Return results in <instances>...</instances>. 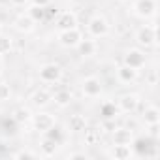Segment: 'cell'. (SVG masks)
<instances>
[{
  "label": "cell",
  "mask_w": 160,
  "mask_h": 160,
  "mask_svg": "<svg viewBox=\"0 0 160 160\" xmlns=\"http://www.w3.org/2000/svg\"><path fill=\"white\" fill-rule=\"evenodd\" d=\"M156 23L152 25H145L141 27L138 32H136V42L141 45V47H151L156 43Z\"/></svg>",
  "instance_id": "1"
},
{
  "label": "cell",
  "mask_w": 160,
  "mask_h": 160,
  "mask_svg": "<svg viewBox=\"0 0 160 160\" xmlns=\"http://www.w3.org/2000/svg\"><path fill=\"white\" fill-rule=\"evenodd\" d=\"M58 43L64 47H75L79 42L83 40V34L77 27L75 28H68V30H58Z\"/></svg>",
  "instance_id": "2"
},
{
  "label": "cell",
  "mask_w": 160,
  "mask_h": 160,
  "mask_svg": "<svg viewBox=\"0 0 160 160\" xmlns=\"http://www.w3.org/2000/svg\"><path fill=\"white\" fill-rule=\"evenodd\" d=\"M62 77V68L58 64H45L40 68V79L43 83H58Z\"/></svg>",
  "instance_id": "3"
},
{
  "label": "cell",
  "mask_w": 160,
  "mask_h": 160,
  "mask_svg": "<svg viewBox=\"0 0 160 160\" xmlns=\"http://www.w3.org/2000/svg\"><path fill=\"white\" fill-rule=\"evenodd\" d=\"M108 32H109V25H108L106 17L94 15V17L89 21V34H91L92 38H104Z\"/></svg>",
  "instance_id": "4"
},
{
  "label": "cell",
  "mask_w": 160,
  "mask_h": 160,
  "mask_svg": "<svg viewBox=\"0 0 160 160\" xmlns=\"http://www.w3.org/2000/svg\"><path fill=\"white\" fill-rule=\"evenodd\" d=\"M81 91L87 98H98L102 94V81L98 77H87L81 83Z\"/></svg>",
  "instance_id": "5"
},
{
  "label": "cell",
  "mask_w": 160,
  "mask_h": 160,
  "mask_svg": "<svg viewBox=\"0 0 160 160\" xmlns=\"http://www.w3.org/2000/svg\"><path fill=\"white\" fill-rule=\"evenodd\" d=\"M134 13L141 19H147V17H152L156 13V2L154 0H138L134 4Z\"/></svg>",
  "instance_id": "6"
},
{
  "label": "cell",
  "mask_w": 160,
  "mask_h": 160,
  "mask_svg": "<svg viewBox=\"0 0 160 160\" xmlns=\"http://www.w3.org/2000/svg\"><path fill=\"white\" fill-rule=\"evenodd\" d=\"M32 126H34V130H38V132H47L55 122H57V119L51 115V113H38V115H32Z\"/></svg>",
  "instance_id": "7"
},
{
  "label": "cell",
  "mask_w": 160,
  "mask_h": 160,
  "mask_svg": "<svg viewBox=\"0 0 160 160\" xmlns=\"http://www.w3.org/2000/svg\"><path fill=\"white\" fill-rule=\"evenodd\" d=\"M138 104H139V96L138 94H122L121 98H119V104H117V108H119V111L121 113H134L136 111V108H138Z\"/></svg>",
  "instance_id": "8"
},
{
  "label": "cell",
  "mask_w": 160,
  "mask_h": 160,
  "mask_svg": "<svg viewBox=\"0 0 160 160\" xmlns=\"http://www.w3.org/2000/svg\"><path fill=\"white\" fill-rule=\"evenodd\" d=\"M134 151L130 145H124V143H113L111 149L108 151V156L109 158H115V160H128L132 158Z\"/></svg>",
  "instance_id": "9"
},
{
  "label": "cell",
  "mask_w": 160,
  "mask_h": 160,
  "mask_svg": "<svg viewBox=\"0 0 160 160\" xmlns=\"http://www.w3.org/2000/svg\"><path fill=\"white\" fill-rule=\"evenodd\" d=\"M124 64L130 66V68H143L145 66V53L141 49H130L126 55H124Z\"/></svg>",
  "instance_id": "10"
},
{
  "label": "cell",
  "mask_w": 160,
  "mask_h": 160,
  "mask_svg": "<svg viewBox=\"0 0 160 160\" xmlns=\"http://www.w3.org/2000/svg\"><path fill=\"white\" fill-rule=\"evenodd\" d=\"M13 27H15V30L23 32V34H28V32H32V30L36 28V21H34L28 13H23V15H19V17L13 21Z\"/></svg>",
  "instance_id": "11"
},
{
  "label": "cell",
  "mask_w": 160,
  "mask_h": 160,
  "mask_svg": "<svg viewBox=\"0 0 160 160\" xmlns=\"http://www.w3.org/2000/svg\"><path fill=\"white\" fill-rule=\"evenodd\" d=\"M138 72H139V70H136V68H130V66L122 64V66H119V68H117V79H119L121 83H124V85L134 83L136 79H138Z\"/></svg>",
  "instance_id": "12"
},
{
  "label": "cell",
  "mask_w": 160,
  "mask_h": 160,
  "mask_svg": "<svg viewBox=\"0 0 160 160\" xmlns=\"http://www.w3.org/2000/svg\"><path fill=\"white\" fill-rule=\"evenodd\" d=\"M132 143H134L132 151H136L139 156H147V151L156 147V145H154V143H156V139H152V138H149V136H147V138H138V139H136V141H132Z\"/></svg>",
  "instance_id": "13"
},
{
  "label": "cell",
  "mask_w": 160,
  "mask_h": 160,
  "mask_svg": "<svg viewBox=\"0 0 160 160\" xmlns=\"http://www.w3.org/2000/svg\"><path fill=\"white\" fill-rule=\"evenodd\" d=\"M30 100H32V104H34L36 108H45V106L53 100V92H51L49 89L43 87V89H38V91L32 94Z\"/></svg>",
  "instance_id": "14"
},
{
  "label": "cell",
  "mask_w": 160,
  "mask_h": 160,
  "mask_svg": "<svg viewBox=\"0 0 160 160\" xmlns=\"http://www.w3.org/2000/svg\"><path fill=\"white\" fill-rule=\"evenodd\" d=\"M132 139H134L132 130H128V128H124V126L115 128V130L111 132V141H113V143H124V145H130Z\"/></svg>",
  "instance_id": "15"
},
{
  "label": "cell",
  "mask_w": 160,
  "mask_h": 160,
  "mask_svg": "<svg viewBox=\"0 0 160 160\" xmlns=\"http://www.w3.org/2000/svg\"><path fill=\"white\" fill-rule=\"evenodd\" d=\"M57 27L58 30H68V28H75L77 27V19L72 12H64L57 17Z\"/></svg>",
  "instance_id": "16"
},
{
  "label": "cell",
  "mask_w": 160,
  "mask_h": 160,
  "mask_svg": "<svg viewBox=\"0 0 160 160\" xmlns=\"http://www.w3.org/2000/svg\"><path fill=\"white\" fill-rule=\"evenodd\" d=\"M75 49H77V53L81 55V57H92V55L96 53L98 45H96L94 40H87V38H83L81 42L75 45Z\"/></svg>",
  "instance_id": "17"
},
{
  "label": "cell",
  "mask_w": 160,
  "mask_h": 160,
  "mask_svg": "<svg viewBox=\"0 0 160 160\" xmlns=\"http://www.w3.org/2000/svg\"><path fill=\"white\" fill-rule=\"evenodd\" d=\"M141 121L145 124H152V122H160V111L156 106H145L141 111Z\"/></svg>",
  "instance_id": "18"
},
{
  "label": "cell",
  "mask_w": 160,
  "mask_h": 160,
  "mask_svg": "<svg viewBox=\"0 0 160 160\" xmlns=\"http://www.w3.org/2000/svg\"><path fill=\"white\" fill-rule=\"evenodd\" d=\"M68 128H70L72 132H83V130L87 128V119H85V115H81V113L70 115V119H68Z\"/></svg>",
  "instance_id": "19"
},
{
  "label": "cell",
  "mask_w": 160,
  "mask_h": 160,
  "mask_svg": "<svg viewBox=\"0 0 160 160\" xmlns=\"http://www.w3.org/2000/svg\"><path fill=\"white\" fill-rule=\"evenodd\" d=\"M53 100H55V104H57L58 108H66V106H70V104H72L73 94H72L68 89H58V91L53 94Z\"/></svg>",
  "instance_id": "20"
},
{
  "label": "cell",
  "mask_w": 160,
  "mask_h": 160,
  "mask_svg": "<svg viewBox=\"0 0 160 160\" xmlns=\"http://www.w3.org/2000/svg\"><path fill=\"white\" fill-rule=\"evenodd\" d=\"M57 149H58V143H55L53 139L43 136V139L40 143V156H53L57 152Z\"/></svg>",
  "instance_id": "21"
},
{
  "label": "cell",
  "mask_w": 160,
  "mask_h": 160,
  "mask_svg": "<svg viewBox=\"0 0 160 160\" xmlns=\"http://www.w3.org/2000/svg\"><path fill=\"white\" fill-rule=\"evenodd\" d=\"M85 143L87 145H100L102 139V130L100 128H85Z\"/></svg>",
  "instance_id": "22"
},
{
  "label": "cell",
  "mask_w": 160,
  "mask_h": 160,
  "mask_svg": "<svg viewBox=\"0 0 160 160\" xmlns=\"http://www.w3.org/2000/svg\"><path fill=\"white\" fill-rule=\"evenodd\" d=\"M43 134H45V138L53 139V141H55V143H58V145L64 141V130H62L60 126H57V122H55L47 132H43Z\"/></svg>",
  "instance_id": "23"
},
{
  "label": "cell",
  "mask_w": 160,
  "mask_h": 160,
  "mask_svg": "<svg viewBox=\"0 0 160 160\" xmlns=\"http://www.w3.org/2000/svg\"><path fill=\"white\" fill-rule=\"evenodd\" d=\"M12 117L15 119L17 124H23V122H28V121L32 119V111H30L28 108H17Z\"/></svg>",
  "instance_id": "24"
},
{
  "label": "cell",
  "mask_w": 160,
  "mask_h": 160,
  "mask_svg": "<svg viewBox=\"0 0 160 160\" xmlns=\"http://www.w3.org/2000/svg\"><path fill=\"white\" fill-rule=\"evenodd\" d=\"M100 111H102V115H104V119H115L121 111H119V108L115 106V104H104L102 108H100Z\"/></svg>",
  "instance_id": "25"
},
{
  "label": "cell",
  "mask_w": 160,
  "mask_h": 160,
  "mask_svg": "<svg viewBox=\"0 0 160 160\" xmlns=\"http://www.w3.org/2000/svg\"><path fill=\"white\" fill-rule=\"evenodd\" d=\"M28 15H30L36 23H38V21H43V19H45V8H43V6H36V4H34V6L28 10Z\"/></svg>",
  "instance_id": "26"
},
{
  "label": "cell",
  "mask_w": 160,
  "mask_h": 160,
  "mask_svg": "<svg viewBox=\"0 0 160 160\" xmlns=\"http://www.w3.org/2000/svg\"><path fill=\"white\" fill-rule=\"evenodd\" d=\"M12 96V87L8 83H0V102H6Z\"/></svg>",
  "instance_id": "27"
},
{
  "label": "cell",
  "mask_w": 160,
  "mask_h": 160,
  "mask_svg": "<svg viewBox=\"0 0 160 160\" xmlns=\"http://www.w3.org/2000/svg\"><path fill=\"white\" fill-rule=\"evenodd\" d=\"M12 49V40L10 38H6V36H2L0 34V55H4V53H8Z\"/></svg>",
  "instance_id": "28"
},
{
  "label": "cell",
  "mask_w": 160,
  "mask_h": 160,
  "mask_svg": "<svg viewBox=\"0 0 160 160\" xmlns=\"http://www.w3.org/2000/svg\"><path fill=\"white\" fill-rule=\"evenodd\" d=\"M115 128H117L115 119H104V122L100 124V130H102V132H113Z\"/></svg>",
  "instance_id": "29"
},
{
  "label": "cell",
  "mask_w": 160,
  "mask_h": 160,
  "mask_svg": "<svg viewBox=\"0 0 160 160\" xmlns=\"http://www.w3.org/2000/svg\"><path fill=\"white\" fill-rule=\"evenodd\" d=\"M158 128H160V122H152V124H147V136L152 138V139H158Z\"/></svg>",
  "instance_id": "30"
},
{
  "label": "cell",
  "mask_w": 160,
  "mask_h": 160,
  "mask_svg": "<svg viewBox=\"0 0 160 160\" xmlns=\"http://www.w3.org/2000/svg\"><path fill=\"white\" fill-rule=\"evenodd\" d=\"M138 126H139V122H138V119H126L124 121V128H128V130H138Z\"/></svg>",
  "instance_id": "31"
},
{
  "label": "cell",
  "mask_w": 160,
  "mask_h": 160,
  "mask_svg": "<svg viewBox=\"0 0 160 160\" xmlns=\"http://www.w3.org/2000/svg\"><path fill=\"white\" fill-rule=\"evenodd\" d=\"M38 154L36 152H30V151H19L13 154V158H36Z\"/></svg>",
  "instance_id": "32"
},
{
  "label": "cell",
  "mask_w": 160,
  "mask_h": 160,
  "mask_svg": "<svg viewBox=\"0 0 160 160\" xmlns=\"http://www.w3.org/2000/svg\"><path fill=\"white\" fill-rule=\"evenodd\" d=\"M149 83L151 85H156V70H151V73H149Z\"/></svg>",
  "instance_id": "33"
},
{
  "label": "cell",
  "mask_w": 160,
  "mask_h": 160,
  "mask_svg": "<svg viewBox=\"0 0 160 160\" xmlns=\"http://www.w3.org/2000/svg\"><path fill=\"white\" fill-rule=\"evenodd\" d=\"M32 2H34L36 6H43V8H47V6L51 4V0H32Z\"/></svg>",
  "instance_id": "34"
},
{
  "label": "cell",
  "mask_w": 160,
  "mask_h": 160,
  "mask_svg": "<svg viewBox=\"0 0 160 160\" xmlns=\"http://www.w3.org/2000/svg\"><path fill=\"white\" fill-rule=\"evenodd\" d=\"M68 158H87V154L85 152H72V154H68Z\"/></svg>",
  "instance_id": "35"
},
{
  "label": "cell",
  "mask_w": 160,
  "mask_h": 160,
  "mask_svg": "<svg viewBox=\"0 0 160 160\" xmlns=\"http://www.w3.org/2000/svg\"><path fill=\"white\" fill-rule=\"evenodd\" d=\"M27 2H28V0H12V4H13V6H25Z\"/></svg>",
  "instance_id": "36"
},
{
  "label": "cell",
  "mask_w": 160,
  "mask_h": 160,
  "mask_svg": "<svg viewBox=\"0 0 160 160\" xmlns=\"http://www.w3.org/2000/svg\"><path fill=\"white\" fill-rule=\"evenodd\" d=\"M0 34H2V25H0Z\"/></svg>",
  "instance_id": "37"
},
{
  "label": "cell",
  "mask_w": 160,
  "mask_h": 160,
  "mask_svg": "<svg viewBox=\"0 0 160 160\" xmlns=\"http://www.w3.org/2000/svg\"><path fill=\"white\" fill-rule=\"evenodd\" d=\"M121 2H126V0H121Z\"/></svg>",
  "instance_id": "38"
}]
</instances>
